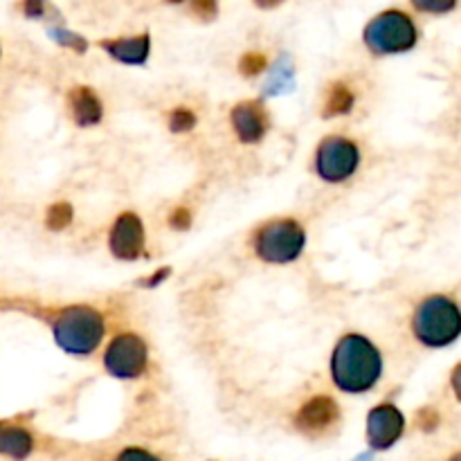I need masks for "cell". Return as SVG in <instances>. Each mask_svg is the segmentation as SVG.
<instances>
[{"label":"cell","instance_id":"cell-29","mask_svg":"<svg viewBox=\"0 0 461 461\" xmlns=\"http://www.w3.org/2000/svg\"><path fill=\"white\" fill-rule=\"evenodd\" d=\"M169 3H183V0H169Z\"/></svg>","mask_w":461,"mask_h":461},{"label":"cell","instance_id":"cell-16","mask_svg":"<svg viewBox=\"0 0 461 461\" xmlns=\"http://www.w3.org/2000/svg\"><path fill=\"white\" fill-rule=\"evenodd\" d=\"M70 223H72V207L68 205V203H57V205L50 207L48 216H45V225H48L50 230L59 232V230H66Z\"/></svg>","mask_w":461,"mask_h":461},{"label":"cell","instance_id":"cell-28","mask_svg":"<svg viewBox=\"0 0 461 461\" xmlns=\"http://www.w3.org/2000/svg\"><path fill=\"white\" fill-rule=\"evenodd\" d=\"M450 461H461V453H459V455H455V457L450 459Z\"/></svg>","mask_w":461,"mask_h":461},{"label":"cell","instance_id":"cell-21","mask_svg":"<svg viewBox=\"0 0 461 461\" xmlns=\"http://www.w3.org/2000/svg\"><path fill=\"white\" fill-rule=\"evenodd\" d=\"M192 9L198 18H203V21H212V18L219 14V5H216V0H194Z\"/></svg>","mask_w":461,"mask_h":461},{"label":"cell","instance_id":"cell-18","mask_svg":"<svg viewBox=\"0 0 461 461\" xmlns=\"http://www.w3.org/2000/svg\"><path fill=\"white\" fill-rule=\"evenodd\" d=\"M264 68H268V61H266L264 54H259V52H248L246 57L239 61V70H241V75H246V77L259 75Z\"/></svg>","mask_w":461,"mask_h":461},{"label":"cell","instance_id":"cell-23","mask_svg":"<svg viewBox=\"0 0 461 461\" xmlns=\"http://www.w3.org/2000/svg\"><path fill=\"white\" fill-rule=\"evenodd\" d=\"M117 461H158L153 455H149L147 450H140V448H126L122 450L120 457Z\"/></svg>","mask_w":461,"mask_h":461},{"label":"cell","instance_id":"cell-6","mask_svg":"<svg viewBox=\"0 0 461 461\" xmlns=\"http://www.w3.org/2000/svg\"><path fill=\"white\" fill-rule=\"evenodd\" d=\"M360 165V151L351 140L347 138H327L318 149L315 167L320 178L327 183H342L351 178Z\"/></svg>","mask_w":461,"mask_h":461},{"label":"cell","instance_id":"cell-1","mask_svg":"<svg viewBox=\"0 0 461 461\" xmlns=\"http://www.w3.org/2000/svg\"><path fill=\"white\" fill-rule=\"evenodd\" d=\"M383 374L381 351L365 336L349 333L338 342L331 358L333 383L347 394L372 390Z\"/></svg>","mask_w":461,"mask_h":461},{"label":"cell","instance_id":"cell-10","mask_svg":"<svg viewBox=\"0 0 461 461\" xmlns=\"http://www.w3.org/2000/svg\"><path fill=\"white\" fill-rule=\"evenodd\" d=\"M232 126L246 144L259 142L268 131V117L259 102H243L232 111Z\"/></svg>","mask_w":461,"mask_h":461},{"label":"cell","instance_id":"cell-20","mask_svg":"<svg viewBox=\"0 0 461 461\" xmlns=\"http://www.w3.org/2000/svg\"><path fill=\"white\" fill-rule=\"evenodd\" d=\"M52 39H57L61 45H68V48L77 50V52H84V50H86V41L81 39V36L72 34V32L52 30Z\"/></svg>","mask_w":461,"mask_h":461},{"label":"cell","instance_id":"cell-4","mask_svg":"<svg viewBox=\"0 0 461 461\" xmlns=\"http://www.w3.org/2000/svg\"><path fill=\"white\" fill-rule=\"evenodd\" d=\"M417 39L419 34L412 18L408 14L399 12V9L378 14L365 27V45L374 54L408 52V50H412L417 45Z\"/></svg>","mask_w":461,"mask_h":461},{"label":"cell","instance_id":"cell-3","mask_svg":"<svg viewBox=\"0 0 461 461\" xmlns=\"http://www.w3.org/2000/svg\"><path fill=\"white\" fill-rule=\"evenodd\" d=\"M104 318L90 306H68L52 324L54 340L66 354L90 356L104 338Z\"/></svg>","mask_w":461,"mask_h":461},{"label":"cell","instance_id":"cell-24","mask_svg":"<svg viewBox=\"0 0 461 461\" xmlns=\"http://www.w3.org/2000/svg\"><path fill=\"white\" fill-rule=\"evenodd\" d=\"M23 12L30 18L43 16V0H23Z\"/></svg>","mask_w":461,"mask_h":461},{"label":"cell","instance_id":"cell-9","mask_svg":"<svg viewBox=\"0 0 461 461\" xmlns=\"http://www.w3.org/2000/svg\"><path fill=\"white\" fill-rule=\"evenodd\" d=\"M111 252L122 261L138 259L144 252V225L138 214L124 212L111 230Z\"/></svg>","mask_w":461,"mask_h":461},{"label":"cell","instance_id":"cell-12","mask_svg":"<svg viewBox=\"0 0 461 461\" xmlns=\"http://www.w3.org/2000/svg\"><path fill=\"white\" fill-rule=\"evenodd\" d=\"M104 50L126 66H142L149 59V50H151V39L149 34L131 36V39H117V41H102Z\"/></svg>","mask_w":461,"mask_h":461},{"label":"cell","instance_id":"cell-5","mask_svg":"<svg viewBox=\"0 0 461 461\" xmlns=\"http://www.w3.org/2000/svg\"><path fill=\"white\" fill-rule=\"evenodd\" d=\"M306 234L302 225L293 219H279L264 225L255 239V250L259 259L268 264H291L302 255Z\"/></svg>","mask_w":461,"mask_h":461},{"label":"cell","instance_id":"cell-27","mask_svg":"<svg viewBox=\"0 0 461 461\" xmlns=\"http://www.w3.org/2000/svg\"><path fill=\"white\" fill-rule=\"evenodd\" d=\"M257 3V7H261V9H273V7H277V5H282L284 0H255Z\"/></svg>","mask_w":461,"mask_h":461},{"label":"cell","instance_id":"cell-19","mask_svg":"<svg viewBox=\"0 0 461 461\" xmlns=\"http://www.w3.org/2000/svg\"><path fill=\"white\" fill-rule=\"evenodd\" d=\"M459 0H412L419 12L426 14H448L457 7Z\"/></svg>","mask_w":461,"mask_h":461},{"label":"cell","instance_id":"cell-26","mask_svg":"<svg viewBox=\"0 0 461 461\" xmlns=\"http://www.w3.org/2000/svg\"><path fill=\"white\" fill-rule=\"evenodd\" d=\"M171 270L169 268H165V270H158L156 275H153V277H149V279H144L142 282V286H156V284H160L162 279L167 277V275H169Z\"/></svg>","mask_w":461,"mask_h":461},{"label":"cell","instance_id":"cell-22","mask_svg":"<svg viewBox=\"0 0 461 461\" xmlns=\"http://www.w3.org/2000/svg\"><path fill=\"white\" fill-rule=\"evenodd\" d=\"M169 225L174 230H189V225H192V214H189V210H185V207H178V210L171 212Z\"/></svg>","mask_w":461,"mask_h":461},{"label":"cell","instance_id":"cell-13","mask_svg":"<svg viewBox=\"0 0 461 461\" xmlns=\"http://www.w3.org/2000/svg\"><path fill=\"white\" fill-rule=\"evenodd\" d=\"M68 102H70L72 117H75V122L79 126H93L102 120V102H99L97 95L90 88H86V86L70 90Z\"/></svg>","mask_w":461,"mask_h":461},{"label":"cell","instance_id":"cell-17","mask_svg":"<svg viewBox=\"0 0 461 461\" xmlns=\"http://www.w3.org/2000/svg\"><path fill=\"white\" fill-rule=\"evenodd\" d=\"M196 126V115L187 108H176L169 115V129L174 133H185V131H192Z\"/></svg>","mask_w":461,"mask_h":461},{"label":"cell","instance_id":"cell-15","mask_svg":"<svg viewBox=\"0 0 461 461\" xmlns=\"http://www.w3.org/2000/svg\"><path fill=\"white\" fill-rule=\"evenodd\" d=\"M351 108H354V95H351V90L345 84H333L327 95V102H324V117L345 115Z\"/></svg>","mask_w":461,"mask_h":461},{"label":"cell","instance_id":"cell-11","mask_svg":"<svg viewBox=\"0 0 461 461\" xmlns=\"http://www.w3.org/2000/svg\"><path fill=\"white\" fill-rule=\"evenodd\" d=\"M338 405L329 396H315L309 403L302 405L297 414V426L304 432H322L338 421Z\"/></svg>","mask_w":461,"mask_h":461},{"label":"cell","instance_id":"cell-8","mask_svg":"<svg viewBox=\"0 0 461 461\" xmlns=\"http://www.w3.org/2000/svg\"><path fill=\"white\" fill-rule=\"evenodd\" d=\"M405 419L399 408L385 403L378 405L367 417V441L374 450H387L401 439Z\"/></svg>","mask_w":461,"mask_h":461},{"label":"cell","instance_id":"cell-14","mask_svg":"<svg viewBox=\"0 0 461 461\" xmlns=\"http://www.w3.org/2000/svg\"><path fill=\"white\" fill-rule=\"evenodd\" d=\"M32 435L23 428H12V426H5L3 432H0V450L3 455L12 459H25L27 455L32 453Z\"/></svg>","mask_w":461,"mask_h":461},{"label":"cell","instance_id":"cell-7","mask_svg":"<svg viewBox=\"0 0 461 461\" xmlns=\"http://www.w3.org/2000/svg\"><path fill=\"white\" fill-rule=\"evenodd\" d=\"M104 367L115 378H140L147 369V345L135 333L113 338L104 354Z\"/></svg>","mask_w":461,"mask_h":461},{"label":"cell","instance_id":"cell-25","mask_svg":"<svg viewBox=\"0 0 461 461\" xmlns=\"http://www.w3.org/2000/svg\"><path fill=\"white\" fill-rule=\"evenodd\" d=\"M450 385H453L455 396L461 401V363L453 369V376H450Z\"/></svg>","mask_w":461,"mask_h":461},{"label":"cell","instance_id":"cell-2","mask_svg":"<svg viewBox=\"0 0 461 461\" xmlns=\"http://www.w3.org/2000/svg\"><path fill=\"white\" fill-rule=\"evenodd\" d=\"M412 331L426 347L441 349L453 345L461 336L459 304L446 295L426 297L412 318Z\"/></svg>","mask_w":461,"mask_h":461}]
</instances>
